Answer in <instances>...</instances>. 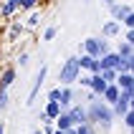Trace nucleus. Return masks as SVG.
I'll list each match as a JSON object with an SVG mask.
<instances>
[{"label": "nucleus", "instance_id": "obj_15", "mask_svg": "<svg viewBox=\"0 0 134 134\" xmlns=\"http://www.w3.org/2000/svg\"><path fill=\"white\" fill-rule=\"evenodd\" d=\"M129 109H132V101H129V99H121V96H119V101H116V104H111V114H114V119H116V116L121 119V116H124Z\"/></svg>", "mask_w": 134, "mask_h": 134}, {"label": "nucleus", "instance_id": "obj_26", "mask_svg": "<svg viewBox=\"0 0 134 134\" xmlns=\"http://www.w3.org/2000/svg\"><path fill=\"white\" fill-rule=\"evenodd\" d=\"M28 63H30V53L28 51L18 53V66H28Z\"/></svg>", "mask_w": 134, "mask_h": 134}, {"label": "nucleus", "instance_id": "obj_4", "mask_svg": "<svg viewBox=\"0 0 134 134\" xmlns=\"http://www.w3.org/2000/svg\"><path fill=\"white\" fill-rule=\"evenodd\" d=\"M46 76H48V66H41V68H38V74H36V81H33V89H30L28 99H25V104H28V106H33V104H36L38 94H41V89H43Z\"/></svg>", "mask_w": 134, "mask_h": 134}, {"label": "nucleus", "instance_id": "obj_29", "mask_svg": "<svg viewBox=\"0 0 134 134\" xmlns=\"http://www.w3.org/2000/svg\"><path fill=\"white\" fill-rule=\"evenodd\" d=\"M124 43L134 46V30H124Z\"/></svg>", "mask_w": 134, "mask_h": 134}, {"label": "nucleus", "instance_id": "obj_34", "mask_svg": "<svg viewBox=\"0 0 134 134\" xmlns=\"http://www.w3.org/2000/svg\"><path fill=\"white\" fill-rule=\"evenodd\" d=\"M66 134H74V129H68V132H66Z\"/></svg>", "mask_w": 134, "mask_h": 134}, {"label": "nucleus", "instance_id": "obj_14", "mask_svg": "<svg viewBox=\"0 0 134 134\" xmlns=\"http://www.w3.org/2000/svg\"><path fill=\"white\" fill-rule=\"evenodd\" d=\"M101 101H104L106 106L116 104V101H119V89H116L114 83H109V86H106V89H104V94H101Z\"/></svg>", "mask_w": 134, "mask_h": 134}, {"label": "nucleus", "instance_id": "obj_21", "mask_svg": "<svg viewBox=\"0 0 134 134\" xmlns=\"http://www.w3.org/2000/svg\"><path fill=\"white\" fill-rule=\"evenodd\" d=\"M38 3L41 0H20V10H25V13H33L38 8Z\"/></svg>", "mask_w": 134, "mask_h": 134}, {"label": "nucleus", "instance_id": "obj_11", "mask_svg": "<svg viewBox=\"0 0 134 134\" xmlns=\"http://www.w3.org/2000/svg\"><path fill=\"white\" fill-rule=\"evenodd\" d=\"M114 86H116L119 91H132V89H134V76H132V74H116Z\"/></svg>", "mask_w": 134, "mask_h": 134}, {"label": "nucleus", "instance_id": "obj_20", "mask_svg": "<svg viewBox=\"0 0 134 134\" xmlns=\"http://www.w3.org/2000/svg\"><path fill=\"white\" fill-rule=\"evenodd\" d=\"M8 106H10V94L5 89H0V111H8Z\"/></svg>", "mask_w": 134, "mask_h": 134}, {"label": "nucleus", "instance_id": "obj_18", "mask_svg": "<svg viewBox=\"0 0 134 134\" xmlns=\"http://www.w3.org/2000/svg\"><path fill=\"white\" fill-rule=\"evenodd\" d=\"M116 56H119V58H134V46H129V43H124V41H121L119 46H116Z\"/></svg>", "mask_w": 134, "mask_h": 134}, {"label": "nucleus", "instance_id": "obj_10", "mask_svg": "<svg viewBox=\"0 0 134 134\" xmlns=\"http://www.w3.org/2000/svg\"><path fill=\"white\" fill-rule=\"evenodd\" d=\"M15 76H18V68H13V66H5L3 71H0V89H10L13 86V81H15Z\"/></svg>", "mask_w": 134, "mask_h": 134}, {"label": "nucleus", "instance_id": "obj_1", "mask_svg": "<svg viewBox=\"0 0 134 134\" xmlns=\"http://www.w3.org/2000/svg\"><path fill=\"white\" fill-rule=\"evenodd\" d=\"M86 106V124H91L94 129H101V132H109L114 127V114H111V106H106L101 99L91 101V104H83Z\"/></svg>", "mask_w": 134, "mask_h": 134}, {"label": "nucleus", "instance_id": "obj_8", "mask_svg": "<svg viewBox=\"0 0 134 134\" xmlns=\"http://www.w3.org/2000/svg\"><path fill=\"white\" fill-rule=\"evenodd\" d=\"M106 86H109V83H106L104 79H101V74H94V76H89V83H86V91H91V94H96V96H101Z\"/></svg>", "mask_w": 134, "mask_h": 134}, {"label": "nucleus", "instance_id": "obj_27", "mask_svg": "<svg viewBox=\"0 0 134 134\" xmlns=\"http://www.w3.org/2000/svg\"><path fill=\"white\" fill-rule=\"evenodd\" d=\"M121 25H124V28H127V30H134V13H129L127 18L121 20Z\"/></svg>", "mask_w": 134, "mask_h": 134}, {"label": "nucleus", "instance_id": "obj_32", "mask_svg": "<svg viewBox=\"0 0 134 134\" xmlns=\"http://www.w3.org/2000/svg\"><path fill=\"white\" fill-rule=\"evenodd\" d=\"M0 134H5V124H0Z\"/></svg>", "mask_w": 134, "mask_h": 134}, {"label": "nucleus", "instance_id": "obj_22", "mask_svg": "<svg viewBox=\"0 0 134 134\" xmlns=\"http://www.w3.org/2000/svg\"><path fill=\"white\" fill-rule=\"evenodd\" d=\"M74 134H96V129L91 124H79V127H74Z\"/></svg>", "mask_w": 134, "mask_h": 134}, {"label": "nucleus", "instance_id": "obj_31", "mask_svg": "<svg viewBox=\"0 0 134 134\" xmlns=\"http://www.w3.org/2000/svg\"><path fill=\"white\" fill-rule=\"evenodd\" d=\"M51 134H66V132H61V129H53V132Z\"/></svg>", "mask_w": 134, "mask_h": 134}, {"label": "nucleus", "instance_id": "obj_23", "mask_svg": "<svg viewBox=\"0 0 134 134\" xmlns=\"http://www.w3.org/2000/svg\"><path fill=\"white\" fill-rule=\"evenodd\" d=\"M121 119H124V127H127L129 132H132V129H134V109H129V111L124 114Z\"/></svg>", "mask_w": 134, "mask_h": 134}, {"label": "nucleus", "instance_id": "obj_28", "mask_svg": "<svg viewBox=\"0 0 134 134\" xmlns=\"http://www.w3.org/2000/svg\"><path fill=\"white\" fill-rule=\"evenodd\" d=\"M58 94H61V86H56V89H48V101H58Z\"/></svg>", "mask_w": 134, "mask_h": 134}, {"label": "nucleus", "instance_id": "obj_17", "mask_svg": "<svg viewBox=\"0 0 134 134\" xmlns=\"http://www.w3.org/2000/svg\"><path fill=\"white\" fill-rule=\"evenodd\" d=\"M43 114L48 116V119H56L58 114H63V109H61V104H58V101H46V106H43Z\"/></svg>", "mask_w": 134, "mask_h": 134}, {"label": "nucleus", "instance_id": "obj_2", "mask_svg": "<svg viewBox=\"0 0 134 134\" xmlns=\"http://www.w3.org/2000/svg\"><path fill=\"white\" fill-rule=\"evenodd\" d=\"M83 53L86 56H91V58H101V56H106V53L111 51V46H109V41L101 36H89L86 41H83Z\"/></svg>", "mask_w": 134, "mask_h": 134}, {"label": "nucleus", "instance_id": "obj_7", "mask_svg": "<svg viewBox=\"0 0 134 134\" xmlns=\"http://www.w3.org/2000/svg\"><path fill=\"white\" fill-rule=\"evenodd\" d=\"M18 10H20V0H0V18L3 20H10Z\"/></svg>", "mask_w": 134, "mask_h": 134}, {"label": "nucleus", "instance_id": "obj_5", "mask_svg": "<svg viewBox=\"0 0 134 134\" xmlns=\"http://www.w3.org/2000/svg\"><path fill=\"white\" fill-rule=\"evenodd\" d=\"M76 63H79V68H81V74H99L101 68H99V58H91V56H86V53H81V56H76Z\"/></svg>", "mask_w": 134, "mask_h": 134}, {"label": "nucleus", "instance_id": "obj_13", "mask_svg": "<svg viewBox=\"0 0 134 134\" xmlns=\"http://www.w3.org/2000/svg\"><path fill=\"white\" fill-rule=\"evenodd\" d=\"M58 104H61V109L66 111L68 106L74 104V89L71 86H61V94H58Z\"/></svg>", "mask_w": 134, "mask_h": 134}, {"label": "nucleus", "instance_id": "obj_24", "mask_svg": "<svg viewBox=\"0 0 134 134\" xmlns=\"http://www.w3.org/2000/svg\"><path fill=\"white\" fill-rule=\"evenodd\" d=\"M56 33H58V28H56V25H48V28L43 30V41H46V43H48V41H53V38H56Z\"/></svg>", "mask_w": 134, "mask_h": 134}, {"label": "nucleus", "instance_id": "obj_30", "mask_svg": "<svg viewBox=\"0 0 134 134\" xmlns=\"http://www.w3.org/2000/svg\"><path fill=\"white\" fill-rule=\"evenodd\" d=\"M104 3H106V8H111L114 3H116V0H104Z\"/></svg>", "mask_w": 134, "mask_h": 134}, {"label": "nucleus", "instance_id": "obj_6", "mask_svg": "<svg viewBox=\"0 0 134 134\" xmlns=\"http://www.w3.org/2000/svg\"><path fill=\"white\" fill-rule=\"evenodd\" d=\"M66 114L71 116L74 127H79V124H86V106H83V104H71V106L66 109Z\"/></svg>", "mask_w": 134, "mask_h": 134}, {"label": "nucleus", "instance_id": "obj_19", "mask_svg": "<svg viewBox=\"0 0 134 134\" xmlns=\"http://www.w3.org/2000/svg\"><path fill=\"white\" fill-rule=\"evenodd\" d=\"M23 30H25V25H23V23H18V20H15L13 25H10V30H8V41L13 43L15 38H20V36H23Z\"/></svg>", "mask_w": 134, "mask_h": 134}, {"label": "nucleus", "instance_id": "obj_9", "mask_svg": "<svg viewBox=\"0 0 134 134\" xmlns=\"http://www.w3.org/2000/svg\"><path fill=\"white\" fill-rule=\"evenodd\" d=\"M109 10H111V15H114L111 20H116V23H121V20H124V18H127L129 13H134V8L129 5V3H114V5L109 8Z\"/></svg>", "mask_w": 134, "mask_h": 134}, {"label": "nucleus", "instance_id": "obj_3", "mask_svg": "<svg viewBox=\"0 0 134 134\" xmlns=\"http://www.w3.org/2000/svg\"><path fill=\"white\" fill-rule=\"evenodd\" d=\"M79 76H81V68H79V63H76V56H68V61L58 71L61 86H76V79H79Z\"/></svg>", "mask_w": 134, "mask_h": 134}, {"label": "nucleus", "instance_id": "obj_35", "mask_svg": "<svg viewBox=\"0 0 134 134\" xmlns=\"http://www.w3.org/2000/svg\"><path fill=\"white\" fill-rule=\"evenodd\" d=\"M86 3H91V0H86Z\"/></svg>", "mask_w": 134, "mask_h": 134}, {"label": "nucleus", "instance_id": "obj_12", "mask_svg": "<svg viewBox=\"0 0 134 134\" xmlns=\"http://www.w3.org/2000/svg\"><path fill=\"white\" fill-rule=\"evenodd\" d=\"M121 33V23H116V20H106L104 25H101V38H114V36H119Z\"/></svg>", "mask_w": 134, "mask_h": 134}, {"label": "nucleus", "instance_id": "obj_25", "mask_svg": "<svg viewBox=\"0 0 134 134\" xmlns=\"http://www.w3.org/2000/svg\"><path fill=\"white\" fill-rule=\"evenodd\" d=\"M38 20H41V15L33 10V13L28 15V23H25V28H28V30H30V28H36V25H38Z\"/></svg>", "mask_w": 134, "mask_h": 134}, {"label": "nucleus", "instance_id": "obj_33", "mask_svg": "<svg viewBox=\"0 0 134 134\" xmlns=\"http://www.w3.org/2000/svg\"><path fill=\"white\" fill-rule=\"evenodd\" d=\"M33 134H43V129H36V132H33Z\"/></svg>", "mask_w": 134, "mask_h": 134}, {"label": "nucleus", "instance_id": "obj_16", "mask_svg": "<svg viewBox=\"0 0 134 134\" xmlns=\"http://www.w3.org/2000/svg\"><path fill=\"white\" fill-rule=\"evenodd\" d=\"M53 127L61 129V132H68V129H74V121H71V116L63 111V114H58V116L53 119Z\"/></svg>", "mask_w": 134, "mask_h": 134}]
</instances>
